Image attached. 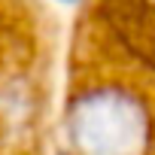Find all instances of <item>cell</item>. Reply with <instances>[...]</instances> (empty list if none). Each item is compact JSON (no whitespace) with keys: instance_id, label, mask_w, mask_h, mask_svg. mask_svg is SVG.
Listing matches in <instances>:
<instances>
[{"instance_id":"6da1fadb","label":"cell","mask_w":155,"mask_h":155,"mask_svg":"<svg viewBox=\"0 0 155 155\" xmlns=\"http://www.w3.org/2000/svg\"><path fill=\"white\" fill-rule=\"evenodd\" d=\"M52 94L31 40H0V155H46Z\"/></svg>"},{"instance_id":"7a4b0ae2","label":"cell","mask_w":155,"mask_h":155,"mask_svg":"<svg viewBox=\"0 0 155 155\" xmlns=\"http://www.w3.org/2000/svg\"><path fill=\"white\" fill-rule=\"evenodd\" d=\"M61 3H70V6H73V3H82V0H61Z\"/></svg>"}]
</instances>
